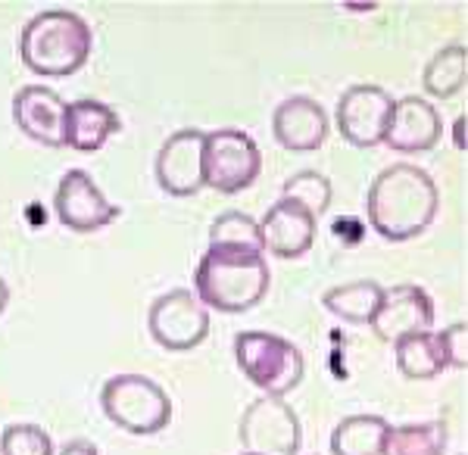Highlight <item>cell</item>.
Segmentation results:
<instances>
[{
    "mask_svg": "<svg viewBox=\"0 0 468 455\" xmlns=\"http://www.w3.org/2000/svg\"><path fill=\"white\" fill-rule=\"evenodd\" d=\"M54 209L59 225H66L75 234H94L119 218V206H112L103 196L97 181L85 169H69L59 178Z\"/></svg>",
    "mask_w": 468,
    "mask_h": 455,
    "instance_id": "30bf717a",
    "label": "cell"
},
{
    "mask_svg": "<svg viewBox=\"0 0 468 455\" xmlns=\"http://www.w3.org/2000/svg\"><path fill=\"white\" fill-rule=\"evenodd\" d=\"M209 247L222 249H253L262 253L260 244V222L247 212H222L213 225H209Z\"/></svg>",
    "mask_w": 468,
    "mask_h": 455,
    "instance_id": "603a6c76",
    "label": "cell"
},
{
    "mask_svg": "<svg viewBox=\"0 0 468 455\" xmlns=\"http://www.w3.org/2000/svg\"><path fill=\"white\" fill-rule=\"evenodd\" d=\"M147 331L163 350L187 353L209 337V309L191 291H169L150 302Z\"/></svg>",
    "mask_w": 468,
    "mask_h": 455,
    "instance_id": "ba28073f",
    "label": "cell"
},
{
    "mask_svg": "<svg viewBox=\"0 0 468 455\" xmlns=\"http://www.w3.org/2000/svg\"><path fill=\"white\" fill-rule=\"evenodd\" d=\"M468 81V50L463 44H450V48L437 50L425 66V75H421V85L437 101H450L459 90L465 88Z\"/></svg>",
    "mask_w": 468,
    "mask_h": 455,
    "instance_id": "ffe728a7",
    "label": "cell"
},
{
    "mask_svg": "<svg viewBox=\"0 0 468 455\" xmlns=\"http://www.w3.org/2000/svg\"><path fill=\"white\" fill-rule=\"evenodd\" d=\"M452 143H456V150H468V116H459L452 125Z\"/></svg>",
    "mask_w": 468,
    "mask_h": 455,
    "instance_id": "83f0119b",
    "label": "cell"
},
{
    "mask_svg": "<svg viewBox=\"0 0 468 455\" xmlns=\"http://www.w3.org/2000/svg\"><path fill=\"white\" fill-rule=\"evenodd\" d=\"M238 437L250 455H297L303 443V424L284 399L260 397L240 415Z\"/></svg>",
    "mask_w": 468,
    "mask_h": 455,
    "instance_id": "52a82bcc",
    "label": "cell"
},
{
    "mask_svg": "<svg viewBox=\"0 0 468 455\" xmlns=\"http://www.w3.org/2000/svg\"><path fill=\"white\" fill-rule=\"evenodd\" d=\"M269 284L271 271L266 265V253L209 247L194 275V291H197L194 297L216 312L238 315L260 306L269 293Z\"/></svg>",
    "mask_w": 468,
    "mask_h": 455,
    "instance_id": "7a4b0ae2",
    "label": "cell"
},
{
    "mask_svg": "<svg viewBox=\"0 0 468 455\" xmlns=\"http://www.w3.org/2000/svg\"><path fill=\"white\" fill-rule=\"evenodd\" d=\"M384 287L378 280H350V284L331 287L322 297V306L328 309L331 315H337L341 322L350 324H368L381 302Z\"/></svg>",
    "mask_w": 468,
    "mask_h": 455,
    "instance_id": "ac0fdd59",
    "label": "cell"
},
{
    "mask_svg": "<svg viewBox=\"0 0 468 455\" xmlns=\"http://www.w3.org/2000/svg\"><path fill=\"white\" fill-rule=\"evenodd\" d=\"M397 353V368L403 377L410 381H431V377L441 375L443 368V353L441 344H437V333H412V337H403L394 344Z\"/></svg>",
    "mask_w": 468,
    "mask_h": 455,
    "instance_id": "44dd1931",
    "label": "cell"
},
{
    "mask_svg": "<svg viewBox=\"0 0 468 455\" xmlns=\"http://www.w3.org/2000/svg\"><path fill=\"white\" fill-rule=\"evenodd\" d=\"M368 328L384 344H397V340L412 337V333H428L434 328V302L415 284L384 287Z\"/></svg>",
    "mask_w": 468,
    "mask_h": 455,
    "instance_id": "8fae6325",
    "label": "cell"
},
{
    "mask_svg": "<svg viewBox=\"0 0 468 455\" xmlns=\"http://www.w3.org/2000/svg\"><path fill=\"white\" fill-rule=\"evenodd\" d=\"M441 132L443 119L434 103H428L425 97H403V101H394L384 143L397 153H428L437 147Z\"/></svg>",
    "mask_w": 468,
    "mask_h": 455,
    "instance_id": "4fadbf2b",
    "label": "cell"
},
{
    "mask_svg": "<svg viewBox=\"0 0 468 455\" xmlns=\"http://www.w3.org/2000/svg\"><path fill=\"white\" fill-rule=\"evenodd\" d=\"M234 359L244 377L262 397L284 399L303 381V353L291 340L269 331H240L234 337Z\"/></svg>",
    "mask_w": 468,
    "mask_h": 455,
    "instance_id": "277c9868",
    "label": "cell"
},
{
    "mask_svg": "<svg viewBox=\"0 0 468 455\" xmlns=\"http://www.w3.org/2000/svg\"><path fill=\"white\" fill-rule=\"evenodd\" d=\"M63 97L48 85H26L13 97V122L26 138L44 147H63Z\"/></svg>",
    "mask_w": 468,
    "mask_h": 455,
    "instance_id": "9a60e30c",
    "label": "cell"
},
{
    "mask_svg": "<svg viewBox=\"0 0 468 455\" xmlns=\"http://www.w3.org/2000/svg\"><path fill=\"white\" fill-rule=\"evenodd\" d=\"M54 455H101V452H97V446L88 443V439H72V443H66L63 450Z\"/></svg>",
    "mask_w": 468,
    "mask_h": 455,
    "instance_id": "4316f807",
    "label": "cell"
},
{
    "mask_svg": "<svg viewBox=\"0 0 468 455\" xmlns=\"http://www.w3.org/2000/svg\"><path fill=\"white\" fill-rule=\"evenodd\" d=\"M390 112H394V97L378 85H353L346 88L337 101L335 122L337 132L353 147H378L384 143Z\"/></svg>",
    "mask_w": 468,
    "mask_h": 455,
    "instance_id": "9c48e42d",
    "label": "cell"
},
{
    "mask_svg": "<svg viewBox=\"0 0 468 455\" xmlns=\"http://www.w3.org/2000/svg\"><path fill=\"white\" fill-rule=\"evenodd\" d=\"M315 225L306 209H300L291 200H278L266 216L260 218V244L262 253L278 256V259H297L306 256L315 244Z\"/></svg>",
    "mask_w": 468,
    "mask_h": 455,
    "instance_id": "5bb4252c",
    "label": "cell"
},
{
    "mask_svg": "<svg viewBox=\"0 0 468 455\" xmlns=\"http://www.w3.org/2000/svg\"><path fill=\"white\" fill-rule=\"evenodd\" d=\"M156 185L172 196H194L203 187V132L181 128L156 153Z\"/></svg>",
    "mask_w": 468,
    "mask_h": 455,
    "instance_id": "7c38bea8",
    "label": "cell"
},
{
    "mask_svg": "<svg viewBox=\"0 0 468 455\" xmlns=\"http://www.w3.org/2000/svg\"><path fill=\"white\" fill-rule=\"evenodd\" d=\"M441 194L434 178L412 163H394L375 175L366 196L368 225L378 238L403 244L425 234L437 218Z\"/></svg>",
    "mask_w": 468,
    "mask_h": 455,
    "instance_id": "6da1fadb",
    "label": "cell"
},
{
    "mask_svg": "<svg viewBox=\"0 0 468 455\" xmlns=\"http://www.w3.org/2000/svg\"><path fill=\"white\" fill-rule=\"evenodd\" d=\"M6 302H10V287H6V280L0 278V312L6 309Z\"/></svg>",
    "mask_w": 468,
    "mask_h": 455,
    "instance_id": "f1b7e54d",
    "label": "cell"
},
{
    "mask_svg": "<svg viewBox=\"0 0 468 455\" xmlns=\"http://www.w3.org/2000/svg\"><path fill=\"white\" fill-rule=\"evenodd\" d=\"M119 125L122 122H119L112 106H107L103 101L81 97V101L66 103L63 147L75 150V153H97L119 132Z\"/></svg>",
    "mask_w": 468,
    "mask_h": 455,
    "instance_id": "e0dca14e",
    "label": "cell"
},
{
    "mask_svg": "<svg viewBox=\"0 0 468 455\" xmlns=\"http://www.w3.org/2000/svg\"><path fill=\"white\" fill-rule=\"evenodd\" d=\"M244 455H250V452H244Z\"/></svg>",
    "mask_w": 468,
    "mask_h": 455,
    "instance_id": "f546056e",
    "label": "cell"
},
{
    "mask_svg": "<svg viewBox=\"0 0 468 455\" xmlns=\"http://www.w3.org/2000/svg\"><path fill=\"white\" fill-rule=\"evenodd\" d=\"M260 143L240 128H218L203 134V187L218 194H240L260 178Z\"/></svg>",
    "mask_w": 468,
    "mask_h": 455,
    "instance_id": "8992f818",
    "label": "cell"
},
{
    "mask_svg": "<svg viewBox=\"0 0 468 455\" xmlns=\"http://www.w3.org/2000/svg\"><path fill=\"white\" fill-rule=\"evenodd\" d=\"M271 132L291 153H313L328 138V116L313 97H288L271 116Z\"/></svg>",
    "mask_w": 468,
    "mask_h": 455,
    "instance_id": "2e32d148",
    "label": "cell"
},
{
    "mask_svg": "<svg viewBox=\"0 0 468 455\" xmlns=\"http://www.w3.org/2000/svg\"><path fill=\"white\" fill-rule=\"evenodd\" d=\"M101 408L119 430L134 437L160 434L172 421L169 393L147 375L110 377L101 390Z\"/></svg>",
    "mask_w": 468,
    "mask_h": 455,
    "instance_id": "5b68a950",
    "label": "cell"
},
{
    "mask_svg": "<svg viewBox=\"0 0 468 455\" xmlns=\"http://www.w3.org/2000/svg\"><path fill=\"white\" fill-rule=\"evenodd\" d=\"M331 196H335L331 181L324 178L322 172H313V169H303V172H297V175H291L282 187V200L297 203V206L306 209L313 218H322L324 212H328Z\"/></svg>",
    "mask_w": 468,
    "mask_h": 455,
    "instance_id": "cb8c5ba5",
    "label": "cell"
},
{
    "mask_svg": "<svg viewBox=\"0 0 468 455\" xmlns=\"http://www.w3.org/2000/svg\"><path fill=\"white\" fill-rule=\"evenodd\" d=\"M94 32L79 13L44 10L26 22L19 37V57L28 72L41 79H66L88 63Z\"/></svg>",
    "mask_w": 468,
    "mask_h": 455,
    "instance_id": "3957f363",
    "label": "cell"
},
{
    "mask_svg": "<svg viewBox=\"0 0 468 455\" xmlns=\"http://www.w3.org/2000/svg\"><path fill=\"white\" fill-rule=\"evenodd\" d=\"M0 455H54V439L37 424H10L0 434Z\"/></svg>",
    "mask_w": 468,
    "mask_h": 455,
    "instance_id": "d4e9b609",
    "label": "cell"
},
{
    "mask_svg": "<svg viewBox=\"0 0 468 455\" xmlns=\"http://www.w3.org/2000/svg\"><path fill=\"white\" fill-rule=\"evenodd\" d=\"M388 430L381 415H350L331 430V455H381Z\"/></svg>",
    "mask_w": 468,
    "mask_h": 455,
    "instance_id": "d6986e66",
    "label": "cell"
},
{
    "mask_svg": "<svg viewBox=\"0 0 468 455\" xmlns=\"http://www.w3.org/2000/svg\"><path fill=\"white\" fill-rule=\"evenodd\" d=\"M447 439L450 434L443 421L399 424V428L388 430L381 455H443Z\"/></svg>",
    "mask_w": 468,
    "mask_h": 455,
    "instance_id": "7402d4cb",
    "label": "cell"
},
{
    "mask_svg": "<svg viewBox=\"0 0 468 455\" xmlns=\"http://www.w3.org/2000/svg\"><path fill=\"white\" fill-rule=\"evenodd\" d=\"M437 344H441L443 365H447V368L463 371L468 365V328L463 322L450 324V328H443L441 333H437Z\"/></svg>",
    "mask_w": 468,
    "mask_h": 455,
    "instance_id": "484cf974",
    "label": "cell"
}]
</instances>
